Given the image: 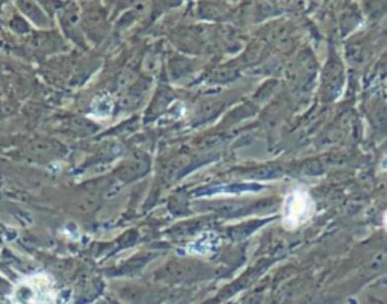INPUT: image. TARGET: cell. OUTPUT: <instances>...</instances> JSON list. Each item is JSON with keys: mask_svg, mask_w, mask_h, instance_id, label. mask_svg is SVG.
<instances>
[{"mask_svg": "<svg viewBox=\"0 0 387 304\" xmlns=\"http://www.w3.org/2000/svg\"><path fill=\"white\" fill-rule=\"evenodd\" d=\"M384 224H386V229H387V212H386V215H384Z\"/></svg>", "mask_w": 387, "mask_h": 304, "instance_id": "3957f363", "label": "cell"}, {"mask_svg": "<svg viewBox=\"0 0 387 304\" xmlns=\"http://www.w3.org/2000/svg\"><path fill=\"white\" fill-rule=\"evenodd\" d=\"M99 204V200L96 198V197H86L85 200H82L80 203H79V207H80V210H83V212H89V210H93L96 206Z\"/></svg>", "mask_w": 387, "mask_h": 304, "instance_id": "7a4b0ae2", "label": "cell"}, {"mask_svg": "<svg viewBox=\"0 0 387 304\" xmlns=\"http://www.w3.org/2000/svg\"><path fill=\"white\" fill-rule=\"evenodd\" d=\"M315 210L316 206L310 192L303 186L295 188L284 200L283 226L287 230L298 229L301 224L307 223L315 215Z\"/></svg>", "mask_w": 387, "mask_h": 304, "instance_id": "6da1fadb", "label": "cell"}]
</instances>
